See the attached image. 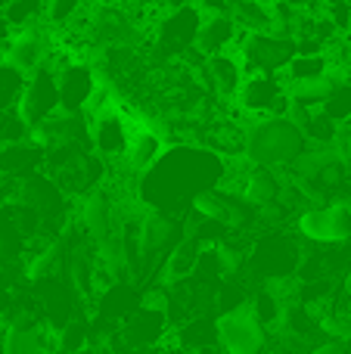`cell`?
I'll return each instance as SVG.
<instances>
[{
  "label": "cell",
  "instance_id": "cell-1",
  "mask_svg": "<svg viewBox=\"0 0 351 354\" xmlns=\"http://www.w3.org/2000/svg\"><path fill=\"white\" fill-rule=\"evenodd\" d=\"M243 156L252 162L255 168H283L296 165L305 159L308 149V137L296 124L292 115H271V118H255L243 131Z\"/></svg>",
  "mask_w": 351,
  "mask_h": 354
},
{
  "label": "cell",
  "instance_id": "cell-2",
  "mask_svg": "<svg viewBox=\"0 0 351 354\" xmlns=\"http://www.w3.org/2000/svg\"><path fill=\"white\" fill-rule=\"evenodd\" d=\"M81 218H84V227L91 233L93 249H97L103 268L112 270V274H124L128 270L124 233H122V224H118V212L112 205V199L103 189H93L84 199V205H81Z\"/></svg>",
  "mask_w": 351,
  "mask_h": 354
},
{
  "label": "cell",
  "instance_id": "cell-3",
  "mask_svg": "<svg viewBox=\"0 0 351 354\" xmlns=\"http://www.w3.org/2000/svg\"><path fill=\"white\" fill-rule=\"evenodd\" d=\"M298 56L296 37L286 35H246L240 41V62L246 75H277Z\"/></svg>",
  "mask_w": 351,
  "mask_h": 354
},
{
  "label": "cell",
  "instance_id": "cell-4",
  "mask_svg": "<svg viewBox=\"0 0 351 354\" xmlns=\"http://www.w3.org/2000/svg\"><path fill=\"white\" fill-rule=\"evenodd\" d=\"M59 112V81H56L53 68L44 66L41 72H35L22 87V97L16 103V115L22 118V124L28 128V134L44 124L47 118H53Z\"/></svg>",
  "mask_w": 351,
  "mask_h": 354
},
{
  "label": "cell",
  "instance_id": "cell-5",
  "mask_svg": "<svg viewBox=\"0 0 351 354\" xmlns=\"http://www.w3.org/2000/svg\"><path fill=\"white\" fill-rule=\"evenodd\" d=\"M47 28L41 22H31L28 28H19L12 35V41L0 50V66L12 68L22 78H31L35 72L44 68V59H47Z\"/></svg>",
  "mask_w": 351,
  "mask_h": 354
},
{
  "label": "cell",
  "instance_id": "cell-6",
  "mask_svg": "<svg viewBox=\"0 0 351 354\" xmlns=\"http://www.w3.org/2000/svg\"><path fill=\"white\" fill-rule=\"evenodd\" d=\"M218 342L227 354H265V324L252 308L230 311L218 320Z\"/></svg>",
  "mask_w": 351,
  "mask_h": 354
},
{
  "label": "cell",
  "instance_id": "cell-7",
  "mask_svg": "<svg viewBox=\"0 0 351 354\" xmlns=\"http://www.w3.org/2000/svg\"><path fill=\"white\" fill-rule=\"evenodd\" d=\"M240 100L249 112L258 118L271 115H286L290 109V87L280 75H246V84L240 91Z\"/></svg>",
  "mask_w": 351,
  "mask_h": 354
},
{
  "label": "cell",
  "instance_id": "cell-8",
  "mask_svg": "<svg viewBox=\"0 0 351 354\" xmlns=\"http://www.w3.org/2000/svg\"><path fill=\"white\" fill-rule=\"evenodd\" d=\"M298 233L311 243H348L351 239V208L342 202L311 208L298 218Z\"/></svg>",
  "mask_w": 351,
  "mask_h": 354
},
{
  "label": "cell",
  "instance_id": "cell-9",
  "mask_svg": "<svg viewBox=\"0 0 351 354\" xmlns=\"http://www.w3.org/2000/svg\"><path fill=\"white\" fill-rule=\"evenodd\" d=\"M56 348H59V336L28 320L10 324L0 342V354H53Z\"/></svg>",
  "mask_w": 351,
  "mask_h": 354
},
{
  "label": "cell",
  "instance_id": "cell-10",
  "mask_svg": "<svg viewBox=\"0 0 351 354\" xmlns=\"http://www.w3.org/2000/svg\"><path fill=\"white\" fill-rule=\"evenodd\" d=\"M56 81H59V112H72V115H78V112H84L91 106L93 93L99 87L97 75H91V68L84 66L62 68L56 75Z\"/></svg>",
  "mask_w": 351,
  "mask_h": 354
},
{
  "label": "cell",
  "instance_id": "cell-11",
  "mask_svg": "<svg viewBox=\"0 0 351 354\" xmlns=\"http://www.w3.org/2000/svg\"><path fill=\"white\" fill-rule=\"evenodd\" d=\"M209 12V10H205ZM202 16V10H199ZM236 44V22L234 16H227V10H211L209 16H202V25H199V35H196V47L202 50L205 56H224L227 47Z\"/></svg>",
  "mask_w": 351,
  "mask_h": 354
},
{
  "label": "cell",
  "instance_id": "cell-12",
  "mask_svg": "<svg viewBox=\"0 0 351 354\" xmlns=\"http://www.w3.org/2000/svg\"><path fill=\"white\" fill-rule=\"evenodd\" d=\"M202 16L199 10H178L171 19L159 25V41L165 50H184V47H196V35Z\"/></svg>",
  "mask_w": 351,
  "mask_h": 354
},
{
  "label": "cell",
  "instance_id": "cell-13",
  "mask_svg": "<svg viewBox=\"0 0 351 354\" xmlns=\"http://www.w3.org/2000/svg\"><path fill=\"white\" fill-rule=\"evenodd\" d=\"M162 156V140L155 137V131L149 128H137L128 134V149H124V162L131 171H146L155 165V159Z\"/></svg>",
  "mask_w": 351,
  "mask_h": 354
},
{
  "label": "cell",
  "instance_id": "cell-14",
  "mask_svg": "<svg viewBox=\"0 0 351 354\" xmlns=\"http://www.w3.org/2000/svg\"><path fill=\"white\" fill-rule=\"evenodd\" d=\"M209 72H211V84L221 97H240L243 84H246V68H243L240 56L224 53L209 59Z\"/></svg>",
  "mask_w": 351,
  "mask_h": 354
},
{
  "label": "cell",
  "instance_id": "cell-15",
  "mask_svg": "<svg viewBox=\"0 0 351 354\" xmlns=\"http://www.w3.org/2000/svg\"><path fill=\"white\" fill-rule=\"evenodd\" d=\"M174 233H178V224L171 218L149 212L140 224V252L143 255H155V252L168 249L174 243Z\"/></svg>",
  "mask_w": 351,
  "mask_h": 354
},
{
  "label": "cell",
  "instance_id": "cell-16",
  "mask_svg": "<svg viewBox=\"0 0 351 354\" xmlns=\"http://www.w3.org/2000/svg\"><path fill=\"white\" fill-rule=\"evenodd\" d=\"M277 193H280V180L267 168H255L243 180V199L249 205H267V202L277 199Z\"/></svg>",
  "mask_w": 351,
  "mask_h": 354
},
{
  "label": "cell",
  "instance_id": "cell-17",
  "mask_svg": "<svg viewBox=\"0 0 351 354\" xmlns=\"http://www.w3.org/2000/svg\"><path fill=\"white\" fill-rule=\"evenodd\" d=\"M62 264V245L59 243H50L44 249H37L31 255V261L25 264V277L28 280H44V277H53Z\"/></svg>",
  "mask_w": 351,
  "mask_h": 354
},
{
  "label": "cell",
  "instance_id": "cell-18",
  "mask_svg": "<svg viewBox=\"0 0 351 354\" xmlns=\"http://www.w3.org/2000/svg\"><path fill=\"white\" fill-rule=\"evenodd\" d=\"M327 68H330L327 56H296L286 72H290V81H292V87H296V84H311V81L330 78Z\"/></svg>",
  "mask_w": 351,
  "mask_h": 354
},
{
  "label": "cell",
  "instance_id": "cell-19",
  "mask_svg": "<svg viewBox=\"0 0 351 354\" xmlns=\"http://www.w3.org/2000/svg\"><path fill=\"white\" fill-rule=\"evenodd\" d=\"M321 112L327 118H333L336 124H339V122H351V84H348V78L345 81H336V87L330 91V97H327V103L321 106Z\"/></svg>",
  "mask_w": 351,
  "mask_h": 354
},
{
  "label": "cell",
  "instance_id": "cell-20",
  "mask_svg": "<svg viewBox=\"0 0 351 354\" xmlns=\"http://www.w3.org/2000/svg\"><path fill=\"white\" fill-rule=\"evenodd\" d=\"M25 81L28 78H22V75H16L12 68L0 66V112H12V103H19Z\"/></svg>",
  "mask_w": 351,
  "mask_h": 354
},
{
  "label": "cell",
  "instance_id": "cell-21",
  "mask_svg": "<svg viewBox=\"0 0 351 354\" xmlns=\"http://www.w3.org/2000/svg\"><path fill=\"white\" fill-rule=\"evenodd\" d=\"M243 261H246L243 249H236V245H230V243L215 245V264H218V274L221 277H236L243 268Z\"/></svg>",
  "mask_w": 351,
  "mask_h": 354
},
{
  "label": "cell",
  "instance_id": "cell-22",
  "mask_svg": "<svg viewBox=\"0 0 351 354\" xmlns=\"http://www.w3.org/2000/svg\"><path fill=\"white\" fill-rule=\"evenodd\" d=\"M19 255V230L10 218L0 214V261H10Z\"/></svg>",
  "mask_w": 351,
  "mask_h": 354
},
{
  "label": "cell",
  "instance_id": "cell-23",
  "mask_svg": "<svg viewBox=\"0 0 351 354\" xmlns=\"http://www.w3.org/2000/svg\"><path fill=\"white\" fill-rule=\"evenodd\" d=\"M12 35H16V31H12V25L6 22V16L0 12V47H6V44L12 41Z\"/></svg>",
  "mask_w": 351,
  "mask_h": 354
},
{
  "label": "cell",
  "instance_id": "cell-24",
  "mask_svg": "<svg viewBox=\"0 0 351 354\" xmlns=\"http://www.w3.org/2000/svg\"><path fill=\"white\" fill-rule=\"evenodd\" d=\"M311 354H345V348H342L339 342H330V345H321V348H314Z\"/></svg>",
  "mask_w": 351,
  "mask_h": 354
},
{
  "label": "cell",
  "instance_id": "cell-25",
  "mask_svg": "<svg viewBox=\"0 0 351 354\" xmlns=\"http://www.w3.org/2000/svg\"><path fill=\"white\" fill-rule=\"evenodd\" d=\"M345 72H348V84H351V53H348V62H345Z\"/></svg>",
  "mask_w": 351,
  "mask_h": 354
},
{
  "label": "cell",
  "instance_id": "cell-26",
  "mask_svg": "<svg viewBox=\"0 0 351 354\" xmlns=\"http://www.w3.org/2000/svg\"><path fill=\"white\" fill-rule=\"evenodd\" d=\"M3 187H6V174L0 171V189H3Z\"/></svg>",
  "mask_w": 351,
  "mask_h": 354
},
{
  "label": "cell",
  "instance_id": "cell-27",
  "mask_svg": "<svg viewBox=\"0 0 351 354\" xmlns=\"http://www.w3.org/2000/svg\"><path fill=\"white\" fill-rule=\"evenodd\" d=\"M348 295H351V277H348Z\"/></svg>",
  "mask_w": 351,
  "mask_h": 354
}]
</instances>
